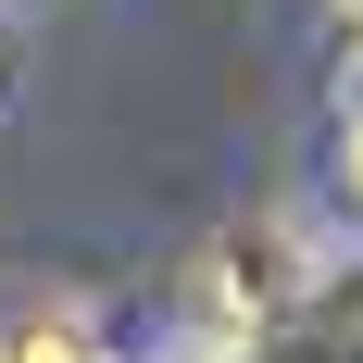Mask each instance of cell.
Returning a JSON list of instances; mask_svg holds the SVG:
<instances>
[{
  "label": "cell",
  "instance_id": "obj_1",
  "mask_svg": "<svg viewBox=\"0 0 363 363\" xmlns=\"http://www.w3.org/2000/svg\"><path fill=\"white\" fill-rule=\"evenodd\" d=\"M0 363H101V338L75 326V313H13L0 326Z\"/></svg>",
  "mask_w": 363,
  "mask_h": 363
},
{
  "label": "cell",
  "instance_id": "obj_2",
  "mask_svg": "<svg viewBox=\"0 0 363 363\" xmlns=\"http://www.w3.org/2000/svg\"><path fill=\"white\" fill-rule=\"evenodd\" d=\"M338 26H363V0H338Z\"/></svg>",
  "mask_w": 363,
  "mask_h": 363
}]
</instances>
